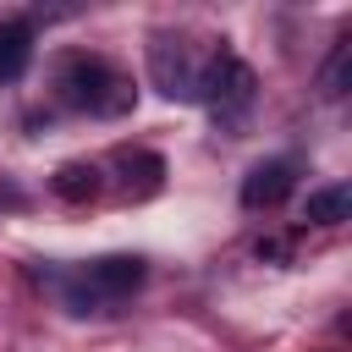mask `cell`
<instances>
[{"instance_id":"1","label":"cell","mask_w":352,"mask_h":352,"mask_svg":"<svg viewBox=\"0 0 352 352\" xmlns=\"http://www.w3.org/2000/svg\"><path fill=\"white\" fill-rule=\"evenodd\" d=\"M60 99L77 104V110H88V116H121V110L132 104V88H126V77L110 72L104 60L72 55V60L60 66Z\"/></svg>"},{"instance_id":"2","label":"cell","mask_w":352,"mask_h":352,"mask_svg":"<svg viewBox=\"0 0 352 352\" xmlns=\"http://www.w3.org/2000/svg\"><path fill=\"white\" fill-rule=\"evenodd\" d=\"M138 286H143V258H132V253H110V258L82 264V270L66 280V302H72L77 314H94V308H110V302L132 297Z\"/></svg>"},{"instance_id":"7","label":"cell","mask_w":352,"mask_h":352,"mask_svg":"<svg viewBox=\"0 0 352 352\" xmlns=\"http://www.w3.org/2000/svg\"><path fill=\"white\" fill-rule=\"evenodd\" d=\"M33 60V28L28 22H0V82H16Z\"/></svg>"},{"instance_id":"6","label":"cell","mask_w":352,"mask_h":352,"mask_svg":"<svg viewBox=\"0 0 352 352\" xmlns=\"http://www.w3.org/2000/svg\"><path fill=\"white\" fill-rule=\"evenodd\" d=\"M346 214H352V187H346V182L314 187V192L302 198V220H314V226H341Z\"/></svg>"},{"instance_id":"5","label":"cell","mask_w":352,"mask_h":352,"mask_svg":"<svg viewBox=\"0 0 352 352\" xmlns=\"http://www.w3.org/2000/svg\"><path fill=\"white\" fill-rule=\"evenodd\" d=\"M286 192H292V165H286V160H264V165H253L248 182H242V204H248V209H275Z\"/></svg>"},{"instance_id":"8","label":"cell","mask_w":352,"mask_h":352,"mask_svg":"<svg viewBox=\"0 0 352 352\" xmlns=\"http://www.w3.org/2000/svg\"><path fill=\"white\" fill-rule=\"evenodd\" d=\"M55 192H60L66 204H82V198L99 192V170H94V165H60V170H55Z\"/></svg>"},{"instance_id":"3","label":"cell","mask_w":352,"mask_h":352,"mask_svg":"<svg viewBox=\"0 0 352 352\" xmlns=\"http://www.w3.org/2000/svg\"><path fill=\"white\" fill-rule=\"evenodd\" d=\"M198 99L214 116H242L253 104V66L236 60L231 50H220L209 66H198Z\"/></svg>"},{"instance_id":"4","label":"cell","mask_w":352,"mask_h":352,"mask_svg":"<svg viewBox=\"0 0 352 352\" xmlns=\"http://www.w3.org/2000/svg\"><path fill=\"white\" fill-rule=\"evenodd\" d=\"M148 77L165 99H198V60L182 38H154L148 44Z\"/></svg>"},{"instance_id":"9","label":"cell","mask_w":352,"mask_h":352,"mask_svg":"<svg viewBox=\"0 0 352 352\" xmlns=\"http://www.w3.org/2000/svg\"><path fill=\"white\" fill-rule=\"evenodd\" d=\"M346 66H352V38H336V50H330V60H324V72H319V88H324L330 99L346 94Z\"/></svg>"}]
</instances>
